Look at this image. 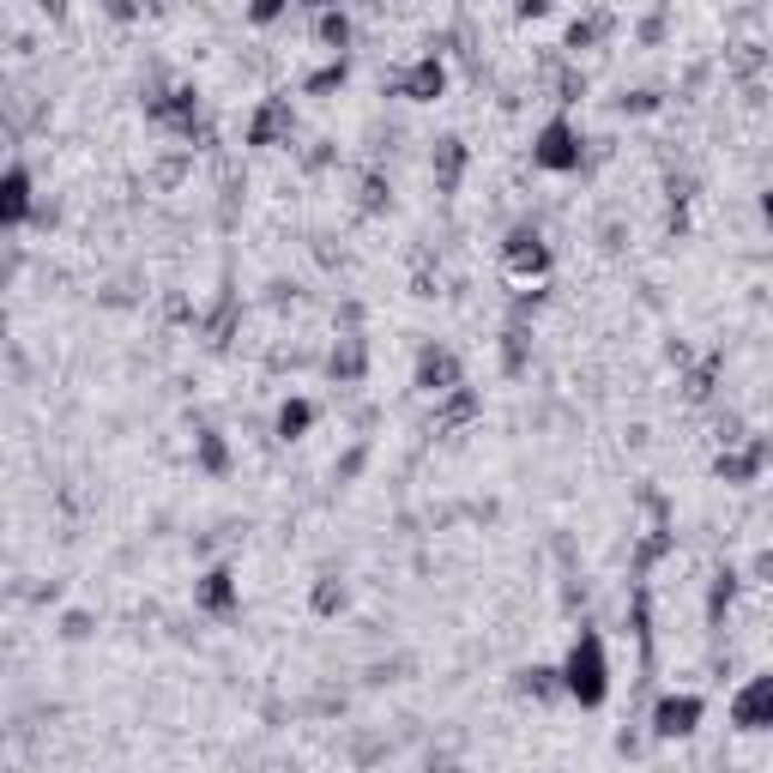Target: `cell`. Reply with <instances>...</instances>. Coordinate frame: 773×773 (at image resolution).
<instances>
[{
  "mask_svg": "<svg viewBox=\"0 0 773 773\" xmlns=\"http://www.w3.org/2000/svg\"><path fill=\"white\" fill-rule=\"evenodd\" d=\"M556 683L562 695L580 701V707H599L604 695H611V653H604V634L599 629H580L569 659L556 665Z\"/></svg>",
  "mask_w": 773,
  "mask_h": 773,
  "instance_id": "1",
  "label": "cell"
},
{
  "mask_svg": "<svg viewBox=\"0 0 773 773\" xmlns=\"http://www.w3.org/2000/svg\"><path fill=\"white\" fill-rule=\"evenodd\" d=\"M580 158H586L580 128L569 116H550L544 128H538V140H532V163H538V170H550V175H569V170H580Z\"/></svg>",
  "mask_w": 773,
  "mask_h": 773,
  "instance_id": "2",
  "label": "cell"
},
{
  "mask_svg": "<svg viewBox=\"0 0 773 773\" xmlns=\"http://www.w3.org/2000/svg\"><path fill=\"white\" fill-rule=\"evenodd\" d=\"M731 725L737 731H767L773 725V676H750L731 695Z\"/></svg>",
  "mask_w": 773,
  "mask_h": 773,
  "instance_id": "3",
  "label": "cell"
},
{
  "mask_svg": "<svg viewBox=\"0 0 773 773\" xmlns=\"http://www.w3.org/2000/svg\"><path fill=\"white\" fill-rule=\"evenodd\" d=\"M502 260H508V272L514 279H544L550 272V248H544V237L538 230H508V242H502Z\"/></svg>",
  "mask_w": 773,
  "mask_h": 773,
  "instance_id": "4",
  "label": "cell"
},
{
  "mask_svg": "<svg viewBox=\"0 0 773 773\" xmlns=\"http://www.w3.org/2000/svg\"><path fill=\"white\" fill-rule=\"evenodd\" d=\"M399 97H411V103H435L441 91H448V67H441V54H423V61H411L405 73L393 79Z\"/></svg>",
  "mask_w": 773,
  "mask_h": 773,
  "instance_id": "5",
  "label": "cell"
},
{
  "mask_svg": "<svg viewBox=\"0 0 773 773\" xmlns=\"http://www.w3.org/2000/svg\"><path fill=\"white\" fill-rule=\"evenodd\" d=\"M418 386L423 393H453V386H465V375H460V357L453 351H441V344H423L418 351Z\"/></svg>",
  "mask_w": 773,
  "mask_h": 773,
  "instance_id": "6",
  "label": "cell"
},
{
  "mask_svg": "<svg viewBox=\"0 0 773 773\" xmlns=\"http://www.w3.org/2000/svg\"><path fill=\"white\" fill-rule=\"evenodd\" d=\"M290 133H297V116H290L284 97H267L248 121V145H290Z\"/></svg>",
  "mask_w": 773,
  "mask_h": 773,
  "instance_id": "7",
  "label": "cell"
},
{
  "mask_svg": "<svg viewBox=\"0 0 773 773\" xmlns=\"http://www.w3.org/2000/svg\"><path fill=\"white\" fill-rule=\"evenodd\" d=\"M37 218V193H31V170H7L0 175V230Z\"/></svg>",
  "mask_w": 773,
  "mask_h": 773,
  "instance_id": "8",
  "label": "cell"
},
{
  "mask_svg": "<svg viewBox=\"0 0 773 773\" xmlns=\"http://www.w3.org/2000/svg\"><path fill=\"white\" fill-rule=\"evenodd\" d=\"M701 725V695H665L653 707V737H689Z\"/></svg>",
  "mask_w": 773,
  "mask_h": 773,
  "instance_id": "9",
  "label": "cell"
},
{
  "mask_svg": "<svg viewBox=\"0 0 773 773\" xmlns=\"http://www.w3.org/2000/svg\"><path fill=\"white\" fill-rule=\"evenodd\" d=\"M193 604H200L205 616H237V574H230V569L200 574V586H193Z\"/></svg>",
  "mask_w": 773,
  "mask_h": 773,
  "instance_id": "10",
  "label": "cell"
},
{
  "mask_svg": "<svg viewBox=\"0 0 773 773\" xmlns=\"http://www.w3.org/2000/svg\"><path fill=\"white\" fill-rule=\"evenodd\" d=\"M430 175H435V188H441V193L460 188V175H465V145L453 140V133H448V140H435V151H430Z\"/></svg>",
  "mask_w": 773,
  "mask_h": 773,
  "instance_id": "11",
  "label": "cell"
},
{
  "mask_svg": "<svg viewBox=\"0 0 773 773\" xmlns=\"http://www.w3.org/2000/svg\"><path fill=\"white\" fill-rule=\"evenodd\" d=\"M472 418H478V393H472V386H453V393H441L435 430H460V423H472Z\"/></svg>",
  "mask_w": 773,
  "mask_h": 773,
  "instance_id": "12",
  "label": "cell"
},
{
  "mask_svg": "<svg viewBox=\"0 0 773 773\" xmlns=\"http://www.w3.org/2000/svg\"><path fill=\"white\" fill-rule=\"evenodd\" d=\"M363 363H369V351H363V339H357V333H344V339L333 344V357H327L333 381H357V375H363Z\"/></svg>",
  "mask_w": 773,
  "mask_h": 773,
  "instance_id": "13",
  "label": "cell"
},
{
  "mask_svg": "<svg viewBox=\"0 0 773 773\" xmlns=\"http://www.w3.org/2000/svg\"><path fill=\"white\" fill-rule=\"evenodd\" d=\"M762 460H767V448H762V441H750L743 453H720V478L743 483V478H755V472H762Z\"/></svg>",
  "mask_w": 773,
  "mask_h": 773,
  "instance_id": "14",
  "label": "cell"
},
{
  "mask_svg": "<svg viewBox=\"0 0 773 773\" xmlns=\"http://www.w3.org/2000/svg\"><path fill=\"white\" fill-rule=\"evenodd\" d=\"M309 423H314V405H309V399H284L279 418H272V430H279L284 441H297V435H309Z\"/></svg>",
  "mask_w": 773,
  "mask_h": 773,
  "instance_id": "15",
  "label": "cell"
},
{
  "mask_svg": "<svg viewBox=\"0 0 773 773\" xmlns=\"http://www.w3.org/2000/svg\"><path fill=\"white\" fill-rule=\"evenodd\" d=\"M520 689H526L532 701H556V695H562V683H556V671H550V665H532V671H520Z\"/></svg>",
  "mask_w": 773,
  "mask_h": 773,
  "instance_id": "16",
  "label": "cell"
},
{
  "mask_svg": "<svg viewBox=\"0 0 773 773\" xmlns=\"http://www.w3.org/2000/svg\"><path fill=\"white\" fill-rule=\"evenodd\" d=\"M502 363H508V375H520V369H526V321H508V333H502Z\"/></svg>",
  "mask_w": 773,
  "mask_h": 773,
  "instance_id": "17",
  "label": "cell"
},
{
  "mask_svg": "<svg viewBox=\"0 0 773 773\" xmlns=\"http://www.w3.org/2000/svg\"><path fill=\"white\" fill-rule=\"evenodd\" d=\"M314 31H321L327 49H344V43H351V19H344V12H321V19H314Z\"/></svg>",
  "mask_w": 773,
  "mask_h": 773,
  "instance_id": "18",
  "label": "cell"
},
{
  "mask_svg": "<svg viewBox=\"0 0 773 773\" xmlns=\"http://www.w3.org/2000/svg\"><path fill=\"white\" fill-rule=\"evenodd\" d=\"M200 465H205V472H224V465H230V448H224V435H212V430L200 435Z\"/></svg>",
  "mask_w": 773,
  "mask_h": 773,
  "instance_id": "19",
  "label": "cell"
},
{
  "mask_svg": "<svg viewBox=\"0 0 773 773\" xmlns=\"http://www.w3.org/2000/svg\"><path fill=\"white\" fill-rule=\"evenodd\" d=\"M339 604H344V586H339L333 574H321V586H314V611H321V616H333Z\"/></svg>",
  "mask_w": 773,
  "mask_h": 773,
  "instance_id": "20",
  "label": "cell"
},
{
  "mask_svg": "<svg viewBox=\"0 0 773 773\" xmlns=\"http://www.w3.org/2000/svg\"><path fill=\"white\" fill-rule=\"evenodd\" d=\"M333 86H344V54H339L333 67H321V73L309 79V91H333Z\"/></svg>",
  "mask_w": 773,
  "mask_h": 773,
  "instance_id": "21",
  "label": "cell"
},
{
  "mask_svg": "<svg viewBox=\"0 0 773 773\" xmlns=\"http://www.w3.org/2000/svg\"><path fill=\"white\" fill-rule=\"evenodd\" d=\"M430 773H460V767H453V762H435V767H430Z\"/></svg>",
  "mask_w": 773,
  "mask_h": 773,
  "instance_id": "22",
  "label": "cell"
}]
</instances>
